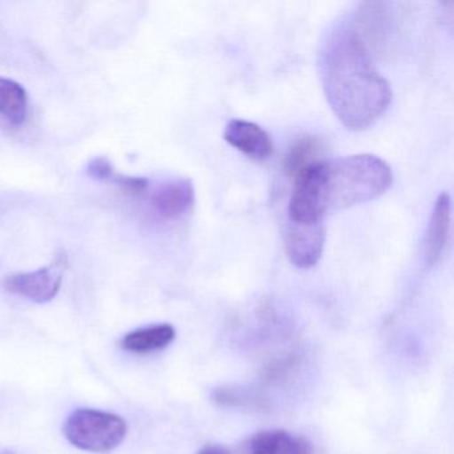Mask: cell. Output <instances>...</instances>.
<instances>
[{"mask_svg":"<svg viewBox=\"0 0 454 454\" xmlns=\"http://www.w3.org/2000/svg\"><path fill=\"white\" fill-rule=\"evenodd\" d=\"M318 63L326 100L342 126L363 131L387 113L392 90L355 28L334 30L321 49Z\"/></svg>","mask_w":454,"mask_h":454,"instance_id":"1","label":"cell"},{"mask_svg":"<svg viewBox=\"0 0 454 454\" xmlns=\"http://www.w3.org/2000/svg\"><path fill=\"white\" fill-rule=\"evenodd\" d=\"M392 182L390 167L382 159L368 153L316 161L296 177L289 199V222L323 223L329 212L374 200Z\"/></svg>","mask_w":454,"mask_h":454,"instance_id":"2","label":"cell"},{"mask_svg":"<svg viewBox=\"0 0 454 454\" xmlns=\"http://www.w3.org/2000/svg\"><path fill=\"white\" fill-rule=\"evenodd\" d=\"M63 433L68 442L76 448L102 453L123 442L127 424L118 414L97 409H76L66 419Z\"/></svg>","mask_w":454,"mask_h":454,"instance_id":"3","label":"cell"},{"mask_svg":"<svg viewBox=\"0 0 454 454\" xmlns=\"http://www.w3.org/2000/svg\"><path fill=\"white\" fill-rule=\"evenodd\" d=\"M67 270V257L58 254L51 264L33 272L15 273L4 281V289L15 296L25 297L30 301L44 304L55 299Z\"/></svg>","mask_w":454,"mask_h":454,"instance_id":"4","label":"cell"},{"mask_svg":"<svg viewBox=\"0 0 454 454\" xmlns=\"http://www.w3.org/2000/svg\"><path fill=\"white\" fill-rule=\"evenodd\" d=\"M325 244V228L317 224L288 222L286 231V251L289 262L300 270H309L320 262Z\"/></svg>","mask_w":454,"mask_h":454,"instance_id":"5","label":"cell"},{"mask_svg":"<svg viewBox=\"0 0 454 454\" xmlns=\"http://www.w3.org/2000/svg\"><path fill=\"white\" fill-rule=\"evenodd\" d=\"M153 212L164 220H176L187 215L195 203V187L188 179H171L148 190Z\"/></svg>","mask_w":454,"mask_h":454,"instance_id":"6","label":"cell"},{"mask_svg":"<svg viewBox=\"0 0 454 454\" xmlns=\"http://www.w3.org/2000/svg\"><path fill=\"white\" fill-rule=\"evenodd\" d=\"M224 139L228 145L248 156L262 161L270 158L273 151L272 140L265 129L252 121L233 119L225 127Z\"/></svg>","mask_w":454,"mask_h":454,"instance_id":"7","label":"cell"},{"mask_svg":"<svg viewBox=\"0 0 454 454\" xmlns=\"http://www.w3.org/2000/svg\"><path fill=\"white\" fill-rule=\"evenodd\" d=\"M451 201L446 192L441 193L433 206L424 240V256L430 267H434L448 246L450 236Z\"/></svg>","mask_w":454,"mask_h":454,"instance_id":"8","label":"cell"},{"mask_svg":"<svg viewBox=\"0 0 454 454\" xmlns=\"http://www.w3.org/2000/svg\"><path fill=\"white\" fill-rule=\"evenodd\" d=\"M247 454H313L312 443L286 430H264L246 442Z\"/></svg>","mask_w":454,"mask_h":454,"instance_id":"9","label":"cell"},{"mask_svg":"<svg viewBox=\"0 0 454 454\" xmlns=\"http://www.w3.org/2000/svg\"><path fill=\"white\" fill-rule=\"evenodd\" d=\"M176 336L175 328L169 324H156L129 332L121 341V347L127 352L148 355L168 347Z\"/></svg>","mask_w":454,"mask_h":454,"instance_id":"10","label":"cell"},{"mask_svg":"<svg viewBox=\"0 0 454 454\" xmlns=\"http://www.w3.org/2000/svg\"><path fill=\"white\" fill-rule=\"evenodd\" d=\"M28 108L27 90L12 79L0 78V116L12 126L20 127L27 121Z\"/></svg>","mask_w":454,"mask_h":454,"instance_id":"11","label":"cell"},{"mask_svg":"<svg viewBox=\"0 0 454 454\" xmlns=\"http://www.w3.org/2000/svg\"><path fill=\"white\" fill-rule=\"evenodd\" d=\"M87 174L94 179L116 184L124 192L131 196L145 195L148 188H150V182L145 177L127 176V175L118 174L111 161L106 158H97L90 161L89 166H87Z\"/></svg>","mask_w":454,"mask_h":454,"instance_id":"12","label":"cell"},{"mask_svg":"<svg viewBox=\"0 0 454 454\" xmlns=\"http://www.w3.org/2000/svg\"><path fill=\"white\" fill-rule=\"evenodd\" d=\"M321 145L317 137H305L297 140L286 153L284 169L289 176L297 177L316 163Z\"/></svg>","mask_w":454,"mask_h":454,"instance_id":"13","label":"cell"},{"mask_svg":"<svg viewBox=\"0 0 454 454\" xmlns=\"http://www.w3.org/2000/svg\"><path fill=\"white\" fill-rule=\"evenodd\" d=\"M215 403L231 408H264V398L243 387H219L214 393Z\"/></svg>","mask_w":454,"mask_h":454,"instance_id":"14","label":"cell"},{"mask_svg":"<svg viewBox=\"0 0 454 454\" xmlns=\"http://www.w3.org/2000/svg\"><path fill=\"white\" fill-rule=\"evenodd\" d=\"M198 454H231L227 449L223 448V446L219 445H211L206 446V448L201 449Z\"/></svg>","mask_w":454,"mask_h":454,"instance_id":"15","label":"cell"}]
</instances>
